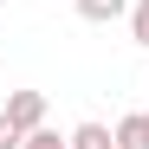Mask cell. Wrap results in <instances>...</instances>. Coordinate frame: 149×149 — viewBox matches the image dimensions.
<instances>
[{
  "label": "cell",
  "mask_w": 149,
  "mask_h": 149,
  "mask_svg": "<svg viewBox=\"0 0 149 149\" xmlns=\"http://www.w3.org/2000/svg\"><path fill=\"white\" fill-rule=\"evenodd\" d=\"M0 110H7L13 123H19V130H39V123H45V91H7V104H0Z\"/></svg>",
  "instance_id": "cell-1"
},
{
  "label": "cell",
  "mask_w": 149,
  "mask_h": 149,
  "mask_svg": "<svg viewBox=\"0 0 149 149\" xmlns=\"http://www.w3.org/2000/svg\"><path fill=\"white\" fill-rule=\"evenodd\" d=\"M136 0H78V13L91 19V26H110V19H123Z\"/></svg>",
  "instance_id": "cell-2"
},
{
  "label": "cell",
  "mask_w": 149,
  "mask_h": 149,
  "mask_svg": "<svg viewBox=\"0 0 149 149\" xmlns=\"http://www.w3.org/2000/svg\"><path fill=\"white\" fill-rule=\"evenodd\" d=\"M117 149H149V110H136V117L117 123Z\"/></svg>",
  "instance_id": "cell-3"
},
{
  "label": "cell",
  "mask_w": 149,
  "mask_h": 149,
  "mask_svg": "<svg viewBox=\"0 0 149 149\" xmlns=\"http://www.w3.org/2000/svg\"><path fill=\"white\" fill-rule=\"evenodd\" d=\"M71 149H117V130H104V123H78V130H71Z\"/></svg>",
  "instance_id": "cell-4"
},
{
  "label": "cell",
  "mask_w": 149,
  "mask_h": 149,
  "mask_svg": "<svg viewBox=\"0 0 149 149\" xmlns=\"http://www.w3.org/2000/svg\"><path fill=\"white\" fill-rule=\"evenodd\" d=\"M130 39L149 45V0H136V7H130Z\"/></svg>",
  "instance_id": "cell-5"
},
{
  "label": "cell",
  "mask_w": 149,
  "mask_h": 149,
  "mask_svg": "<svg viewBox=\"0 0 149 149\" xmlns=\"http://www.w3.org/2000/svg\"><path fill=\"white\" fill-rule=\"evenodd\" d=\"M26 149H71V136H58V130H45V123H39V130L26 136Z\"/></svg>",
  "instance_id": "cell-6"
},
{
  "label": "cell",
  "mask_w": 149,
  "mask_h": 149,
  "mask_svg": "<svg viewBox=\"0 0 149 149\" xmlns=\"http://www.w3.org/2000/svg\"><path fill=\"white\" fill-rule=\"evenodd\" d=\"M0 149H26V130H19L7 110H0Z\"/></svg>",
  "instance_id": "cell-7"
}]
</instances>
